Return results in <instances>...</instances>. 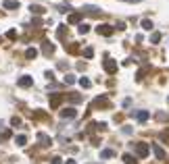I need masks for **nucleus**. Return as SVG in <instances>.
Wrapping results in <instances>:
<instances>
[{"mask_svg": "<svg viewBox=\"0 0 169 164\" xmlns=\"http://www.w3.org/2000/svg\"><path fill=\"white\" fill-rule=\"evenodd\" d=\"M111 102H109V96H98L96 100L92 102V108H109Z\"/></svg>", "mask_w": 169, "mask_h": 164, "instance_id": "obj_1", "label": "nucleus"}, {"mask_svg": "<svg viewBox=\"0 0 169 164\" xmlns=\"http://www.w3.org/2000/svg\"><path fill=\"white\" fill-rule=\"evenodd\" d=\"M9 137H11V131H4V133L0 135V141H6Z\"/></svg>", "mask_w": 169, "mask_h": 164, "instance_id": "obj_29", "label": "nucleus"}, {"mask_svg": "<svg viewBox=\"0 0 169 164\" xmlns=\"http://www.w3.org/2000/svg\"><path fill=\"white\" fill-rule=\"evenodd\" d=\"M136 154L140 158H146L148 156V143H136Z\"/></svg>", "mask_w": 169, "mask_h": 164, "instance_id": "obj_4", "label": "nucleus"}, {"mask_svg": "<svg viewBox=\"0 0 169 164\" xmlns=\"http://www.w3.org/2000/svg\"><path fill=\"white\" fill-rule=\"evenodd\" d=\"M84 11L88 12V15H94V17L100 15V9H96V6H84Z\"/></svg>", "mask_w": 169, "mask_h": 164, "instance_id": "obj_14", "label": "nucleus"}, {"mask_svg": "<svg viewBox=\"0 0 169 164\" xmlns=\"http://www.w3.org/2000/svg\"><path fill=\"white\" fill-rule=\"evenodd\" d=\"M11 125H13V127H19V125H21V118H19V117H13L11 118Z\"/></svg>", "mask_w": 169, "mask_h": 164, "instance_id": "obj_27", "label": "nucleus"}, {"mask_svg": "<svg viewBox=\"0 0 169 164\" xmlns=\"http://www.w3.org/2000/svg\"><path fill=\"white\" fill-rule=\"evenodd\" d=\"M42 50H44V54H52V52H54V46H52V44H50V42H44V48H42Z\"/></svg>", "mask_w": 169, "mask_h": 164, "instance_id": "obj_18", "label": "nucleus"}, {"mask_svg": "<svg viewBox=\"0 0 169 164\" xmlns=\"http://www.w3.org/2000/svg\"><path fill=\"white\" fill-rule=\"evenodd\" d=\"M15 143H17V145H25V143H27V137H25V135H17V137H15Z\"/></svg>", "mask_w": 169, "mask_h": 164, "instance_id": "obj_20", "label": "nucleus"}, {"mask_svg": "<svg viewBox=\"0 0 169 164\" xmlns=\"http://www.w3.org/2000/svg\"><path fill=\"white\" fill-rule=\"evenodd\" d=\"M65 164H75V160H67V162H65Z\"/></svg>", "mask_w": 169, "mask_h": 164, "instance_id": "obj_34", "label": "nucleus"}, {"mask_svg": "<svg viewBox=\"0 0 169 164\" xmlns=\"http://www.w3.org/2000/svg\"><path fill=\"white\" fill-rule=\"evenodd\" d=\"M6 37H9V40H15V37H17V31H15V29H11V31L6 33Z\"/></svg>", "mask_w": 169, "mask_h": 164, "instance_id": "obj_31", "label": "nucleus"}, {"mask_svg": "<svg viewBox=\"0 0 169 164\" xmlns=\"http://www.w3.org/2000/svg\"><path fill=\"white\" fill-rule=\"evenodd\" d=\"M38 141L42 143V145H50L52 141H50V137L46 135V133H38Z\"/></svg>", "mask_w": 169, "mask_h": 164, "instance_id": "obj_9", "label": "nucleus"}, {"mask_svg": "<svg viewBox=\"0 0 169 164\" xmlns=\"http://www.w3.org/2000/svg\"><path fill=\"white\" fill-rule=\"evenodd\" d=\"M102 67H105V71L111 73V75H115V73H117V62H115V60H111V58L105 60V65H102Z\"/></svg>", "mask_w": 169, "mask_h": 164, "instance_id": "obj_3", "label": "nucleus"}, {"mask_svg": "<svg viewBox=\"0 0 169 164\" xmlns=\"http://www.w3.org/2000/svg\"><path fill=\"white\" fill-rule=\"evenodd\" d=\"M79 85H82V87H90L92 83H90V79H88V77H82V79H79Z\"/></svg>", "mask_w": 169, "mask_h": 164, "instance_id": "obj_24", "label": "nucleus"}, {"mask_svg": "<svg viewBox=\"0 0 169 164\" xmlns=\"http://www.w3.org/2000/svg\"><path fill=\"white\" fill-rule=\"evenodd\" d=\"M113 156H115V152H113V150H102V152H100V158H102V160L113 158Z\"/></svg>", "mask_w": 169, "mask_h": 164, "instance_id": "obj_19", "label": "nucleus"}, {"mask_svg": "<svg viewBox=\"0 0 169 164\" xmlns=\"http://www.w3.org/2000/svg\"><path fill=\"white\" fill-rule=\"evenodd\" d=\"M61 117L63 118H75L77 117V110H75V108H63V110H61Z\"/></svg>", "mask_w": 169, "mask_h": 164, "instance_id": "obj_5", "label": "nucleus"}, {"mask_svg": "<svg viewBox=\"0 0 169 164\" xmlns=\"http://www.w3.org/2000/svg\"><path fill=\"white\" fill-rule=\"evenodd\" d=\"M96 31H98V35H113L115 27H111V25L102 23V25H98V27H96Z\"/></svg>", "mask_w": 169, "mask_h": 164, "instance_id": "obj_2", "label": "nucleus"}, {"mask_svg": "<svg viewBox=\"0 0 169 164\" xmlns=\"http://www.w3.org/2000/svg\"><path fill=\"white\" fill-rule=\"evenodd\" d=\"M67 21H69L71 25H73V23H79V21H82V12H71Z\"/></svg>", "mask_w": 169, "mask_h": 164, "instance_id": "obj_11", "label": "nucleus"}, {"mask_svg": "<svg viewBox=\"0 0 169 164\" xmlns=\"http://www.w3.org/2000/svg\"><path fill=\"white\" fill-rule=\"evenodd\" d=\"M136 118H138L140 123H144V120H148V112H146V110H138V112H136Z\"/></svg>", "mask_w": 169, "mask_h": 164, "instance_id": "obj_13", "label": "nucleus"}, {"mask_svg": "<svg viewBox=\"0 0 169 164\" xmlns=\"http://www.w3.org/2000/svg\"><path fill=\"white\" fill-rule=\"evenodd\" d=\"M25 56H27L29 60L36 58V56H38V50H36V48H27V50H25Z\"/></svg>", "mask_w": 169, "mask_h": 164, "instance_id": "obj_16", "label": "nucleus"}, {"mask_svg": "<svg viewBox=\"0 0 169 164\" xmlns=\"http://www.w3.org/2000/svg\"><path fill=\"white\" fill-rule=\"evenodd\" d=\"M65 83H69V85L75 83V77H73V75H65Z\"/></svg>", "mask_w": 169, "mask_h": 164, "instance_id": "obj_28", "label": "nucleus"}, {"mask_svg": "<svg viewBox=\"0 0 169 164\" xmlns=\"http://www.w3.org/2000/svg\"><path fill=\"white\" fill-rule=\"evenodd\" d=\"M29 11L34 12V15H44V6H40V4H31Z\"/></svg>", "mask_w": 169, "mask_h": 164, "instance_id": "obj_12", "label": "nucleus"}, {"mask_svg": "<svg viewBox=\"0 0 169 164\" xmlns=\"http://www.w3.org/2000/svg\"><path fill=\"white\" fill-rule=\"evenodd\" d=\"M152 152H155V156H157V160H165V152H163V148L152 145Z\"/></svg>", "mask_w": 169, "mask_h": 164, "instance_id": "obj_10", "label": "nucleus"}, {"mask_svg": "<svg viewBox=\"0 0 169 164\" xmlns=\"http://www.w3.org/2000/svg\"><path fill=\"white\" fill-rule=\"evenodd\" d=\"M65 100V96H61V94H52L50 96V108H57V106L61 104Z\"/></svg>", "mask_w": 169, "mask_h": 164, "instance_id": "obj_6", "label": "nucleus"}, {"mask_svg": "<svg viewBox=\"0 0 169 164\" xmlns=\"http://www.w3.org/2000/svg\"><path fill=\"white\" fill-rule=\"evenodd\" d=\"M50 164H61V158H59V156H57V158H52V162H50Z\"/></svg>", "mask_w": 169, "mask_h": 164, "instance_id": "obj_33", "label": "nucleus"}, {"mask_svg": "<svg viewBox=\"0 0 169 164\" xmlns=\"http://www.w3.org/2000/svg\"><path fill=\"white\" fill-rule=\"evenodd\" d=\"M167 114H165V112H157V120H167Z\"/></svg>", "mask_w": 169, "mask_h": 164, "instance_id": "obj_30", "label": "nucleus"}, {"mask_svg": "<svg viewBox=\"0 0 169 164\" xmlns=\"http://www.w3.org/2000/svg\"><path fill=\"white\" fill-rule=\"evenodd\" d=\"M57 35H59V40H63V37L67 35V25H59V29H57Z\"/></svg>", "mask_w": 169, "mask_h": 164, "instance_id": "obj_17", "label": "nucleus"}, {"mask_svg": "<svg viewBox=\"0 0 169 164\" xmlns=\"http://www.w3.org/2000/svg\"><path fill=\"white\" fill-rule=\"evenodd\" d=\"M17 83H19V87H31V85H34V79H31L29 75H23Z\"/></svg>", "mask_w": 169, "mask_h": 164, "instance_id": "obj_7", "label": "nucleus"}, {"mask_svg": "<svg viewBox=\"0 0 169 164\" xmlns=\"http://www.w3.org/2000/svg\"><path fill=\"white\" fill-rule=\"evenodd\" d=\"M123 162L125 164H138V160L134 158L132 154H123Z\"/></svg>", "mask_w": 169, "mask_h": 164, "instance_id": "obj_15", "label": "nucleus"}, {"mask_svg": "<svg viewBox=\"0 0 169 164\" xmlns=\"http://www.w3.org/2000/svg\"><path fill=\"white\" fill-rule=\"evenodd\" d=\"M77 50H79V48L73 46V44H71V46H67V52H71V54H73V52H77Z\"/></svg>", "mask_w": 169, "mask_h": 164, "instance_id": "obj_32", "label": "nucleus"}, {"mask_svg": "<svg viewBox=\"0 0 169 164\" xmlns=\"http://www.w3.org/2000/svg\"><path fill=\"white\" fill-rule=\"evenodd\" d=\"M142 29H152V21L150 19H144L142 21Z\"/></svg>", "mask_w": 169, "mask_h": 164, "instance_id": "obj_23", "label": "nucleus"}, {"mask_svg": "<svg viewBox=\"0 0 169 164\" xmlns=\"http://www.w3.org/2000/svg\"><path fill=\"white\" fill-rule=\"evenodd\" d=\"M88 31H90V25H88V23L79 25V33H88Z\"/></svg>", "mask_w": 169, "mask_h": 164, "instance_id": "obj_25", "label": "nucleus"}, {"mask_svg": "<svg viewBox=\"0 0 169 164\" xmlns=\"http://www.w3.org/2000/svg\"><path fill=\"white\" fill-rule=\"evenodd\" d=\"M150 42H152V44H159V42H161V33H157V31H155V33L150 35Z\"/></svg>", "mask_w": 169, "mask_h": 164, "instance_id": "obj_22", "label": "nucleus"}, {"mask_svg": "<svg viewBox=\"0 0 169 164\" xmlns=\"http://www.w3.org/2000/svg\"><path fill=\"white\" fill-rule=\"evenodd\" d=\"M84 56H86V58H92V56H94V50H92V48H86V50H84Z\"/></svg>", "mask_w": 169, "mask_h": 164, "instance_id": "obj_26", "label": "nucleus"}, {"mask_svg": "<svg viewBox=\"0 0 169 164\" xmlns=\"http://www.w3.org/2000/svg\"><path fill=\"white\" fill-rule=\"evenodd\" d=\"M2 6H4V9L15 11V9H19V2H17V0H4V2H2Z\"/></svg>", "mask_w": 169, "mask_h": 164, "instance_id": "obj_8", "label": "nucleus"}, {"mask_svg": "<svg viewBox=\"0 0 169 164\" xmlns=\"http://www.w3.org/2000/svg\"><path fill=\"white\" fill-rule=\"evenodd\" d=\"M69 102H73V104H79V102H82V96L71 94V96H69Z\"/></svg>", "mask_w": 169, "mask_h": 164, "instance_id": "obj_21", "label": "nucleus"}]
</instances>
